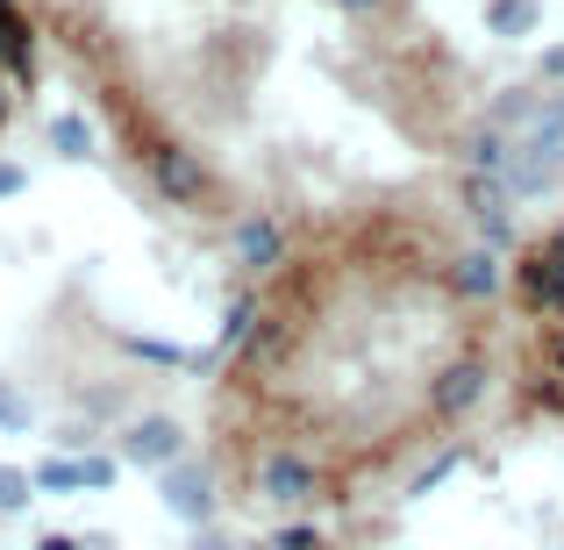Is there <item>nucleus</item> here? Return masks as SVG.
Listing matches in <instances>:
<instances>
[{
    "mask_svg": "<svg viewBox=\"0 0 564 550\" xmlns=\"http://www.w3.org/2000/svg\"><path fill=\"white\" fill-rule=\"evenodd\" d=\"M514 287H522V308H536V315H564V265L551 250H536V258H522V272H514Z\"/></svg>",
    "mask_w": 564,
    "mask_h": 550,
    "instance_id": "f257e3e1",
    "label": "nucleus"
},
{
    "mask_svg": "<svg viewBox=\"0 0 564 550\" xmlns=\"http://www.w3.org/2000/svg\"><path fill=\"white\" fill-rule=\"evenodd\" d=\"M165 508L180 515V522H207V515H215V486H207L200 465H172L165 472Z\"/></svg>",
    "mask_w": 564,
    "mask_h": 550,
    "instance_id": "f03ea898",
    "label": "nucleus"
},
{
    "mask_svg": "<svg viewBox=\"0 0 564 550\" xmlns=\"http://www.w3.org/2000/svg\"><path fill=\"white\" fill-rule=\"evenodd\" d=\"M151 180H158V186H165V193H172V201H186V207H200V201H207V193H215V186H207V172H200V165H193V158H186V151H151Z\"/></svg>",
    "mask_w": 564,
    "mask_h": 550,
    "instance_id": "7ed1b4c3",
    "label": "nucleus"
},
{
    "mask_svg": "<svg viewBox=\"0 0 564 550\" xmlns=\"http://www.w3.org/2000/svg\"><path fill=\"white\" fill-rule=\"evenodd\" d=\"M122 451L129 457H137V465H180V422H165V414H151V422H137V429H129V436H122Z\"/></svg>",
    "mask_w": 564,
    "mask_h": 550,
    "instance_id": "20e7f679",
    "label": "nucleus"
},
{
    "mask_svg": "<svg viewBox=\"0 0 564 550\" xmlns=\"http://www.w3.org/2000/svg\"><path fill=\"white\" fill-rule=\"evenodd\" d=\"M258 486L272 500H307V494H315V465H307V457H293V451H279V457H264Z\"/></svg>",
    "mask_w": 564,
    "mask_h": 550,
    "instance_id": "39448f33",
    "label": "nucleus"
},
{
    "mask_svg": "<svg viewBox=\"0 0 564 550\" xmlns=\"http://www.w3.org/2000/svg\"><path fill=\"white\" fill-rule=\"evenodd\" d=\"M108 479H115L108 457H86V465H72V457H51V465L36 472L43 494H79V486H108Z\"/></svg>",
    "mask_w": 564,
    "mask_h": 550,
    "instance_id": "423d86ee",
    "label": "nucleus"
},
{
    "mask_svg": "<svg viewBox=\"0 0 564 550\" xmlns=\"http://www.w3.org/2000/svg\"><path fill=\"white\" fill-rule=\"evenodd\" d=\"M465 207L479 215V229L494 236V244H508V201H500V186L486 180V172H471V180H465Z\"/></svg>",
    "mask_w": 564,
    "mask_h": 550,
    "instance_id": "0eeeda50",
    "label": "nucleus"
},
{
    "mask_svg": "<svg viewBox=\"0 0 564 550\" xmlns=\"http://www.w3.org/2000/svg\"><path fill=\"white\" fill-rule=\"evenodd\" d=\"M479 386H486V371L471 365V358H465V365H451V371L436 379V408H443V414H465L471 400H479Z\"/></svg>",
    "mask_w": 564,
    "mask_h": 550,
    "instance_id": "6e6552de",
    "label": "nucleus"
},
{
    "mask_svg": "<svg viewBox=\"0 0 564 550\" xmlns=\"http://www.w3.org/2000/svg\"><path fill=\"white\" fill-rule=\"evenodd\" d=\"M236 258H243L250 272L279 265V229H272V222H243V229H236Z\"/></svg>",
    "mask_w": 564,
    "mask_h": 550,
    "instance_id": "1a4fd4ad",
    "label": "nucleus"
},
{
    "mask_svg": "<svg viewBox=\"0 0 564 550\" xmlns=\"http://www.w3.org/2000/svg\"><path fill=\"white\" fill-rule=\"evenodd\" d=\"M0 72H8L14 86L29 79V36H22V22H14V8L0 14Z\"/></svg>",
    "mask_w": 564,
    "mask_h": 550,
    "instance_id": "9d476101",
    "label": "nucleus"
},
{
    "mask_svg": "<svg viewBox=\"0 0 564 550\" xmlns=\"http://www.w3.org/2000/svg\"><path fill=\"white\" fill-rule=\"evenodd\" d=\"M494 287H500V272H494V258H486V250L457 258V293H465V301H486Z\"/></svg>",
    "mask_w": 564,
    "mask_h": 550,
    "instance_id": "9b49d317",
    "label": "nucleus"
},
{
    "mask_svg": "<svg viewBox=\"0 0 564 550\" xmlns=\"http://www.w3.org/2000/svg\"><path fill=\"white\" fill-rule=\"evenodd\" d=\"M486 22H494L500 36H522V29H536V0H494Z\"/></svg>",
    "mask_w": 564,
    "mask_h": 550,
    "instance_id": "f8f14e48",
    "label": "nucleus"
},
{
    "mask_svg": "<svg viewBox=\"0 0 564 550\" xmlns=\"http://www.w3.org/2000/svg\"><path fill=\"white\" fill-rule=\"evenodd\" d=\"M51 143H57L65 158H86V143H94V137H86L79 122H57V129H51Z\"/></svg>",
    "mask_w": 564,
    "mask_h": 550,
    "instance_id": "ddd939ff",
    "label": "nucleus"
},
{
    "mask_svg": "<svg viewBox=\"0 0 564 550\" xmlns=\"http://www.w3.org/2000/svg\"><path fill=\"white\" fill-rule=\"evenodd\" d=\"M29 486H36V479H22V472H8V465H0V508H22V500H29Z\"/></svg>",
    "mask_w": 564,
    "mask_h": 550,
    "instance_id": "4468645a",
    "label": "nucleus"
},
{
    "mask_svg": "<svg viewBox=\"0 0 564 550\" xmlns=\"http://www.w3.org/2000/svg\"><path fill=\"white\" fill-rule=\"evenodd\" d=\"M272 550H329V543H322L315 529H279V537H272Z\"/></svg>",
    "mask_w": 564,
    "mask_h": 550,
    "instance_id": "2eb2a0df",
    "label": "nucleus"
},
{
    "mask_svg": "<svg viewBox=\"0 0 564 550\" xmlns=\"http://www.w3.org/2000/svg\"><path fill=\"white\" fill-rule=\"evenodd\" d=\"M243 336H250V301H236L229 322H221V344H243Z\"/></svg>",
    "mask_w": 564,
    "mask_h": 550,
    "instance_id": "dca6fc26",
    "label": "nucleus"
},
{
    "mask_svg": "<svg viewBox=\"0 0 564 550\" xmlns=\"http://www.w3.org/2000/svg\"><path fill=\"white\" fill-rule=\"evenodd\" d=\"M0 422H8V429H22V422H29V414H22V400H14V393H0Z\"/></svg>",
    "mask_w": 564,
    "mask_h": 550,
    "instance_id": "f3484780",
    "label": "nucleus"
},
{
    "mask_svg": "<svg viewBox=\"0 0 564 550\" xmlns=\"http://www.w3.org/2000/svg\"><path fill=\"white\" fill-rule=\"evenodd\" d=\"M551 371H557V379H564V322H557V330H551Z\"/></svg>",
    "mask_w": 564,
    "mask_h": 550,
    "instance_id": "a211bd4d",
    "label": "nucleus"
},
{
    "mask_svg": "<svg viewBox=\"0 0 564 550\" xmlns=\"http://www.w3.org/2000/svg\"><path fill=\"white\" fill-rule=\"evenodd\" d=\"M543 72H551V79L564 86V43H557V51H551V57H543Z\"/></svg>",
    "mask_w": 564,
    "mask_h": 550,
    "instance_id": "6ab92c4d",
    "label": "nucleus"
},
{
    "mask_svg": "<svg viewBox=\"0 0 564 550\" xmlns=\"http://www.w3.org/2000/svg\"><path fill=\"white\" fill-rule=\"evenodd\" d=\"M0 193H22V172L14 165H0Z\"/></svg>",
    "mask_w": 564,
    "mask_h": 550,
    "instance_id": "aec40b11",
    "label": "nucleus"
},
{
    "mask_svg": "<svg viewBox=\"0 0 564 550\" xmlns=\"http://www.w3.org/2000/svg\"><path fill=\"white\" fill-rule=\"evenodd\" d=\"M543 250H551V258L564 265V229H557V236H551V244H543Z\"/></svg>",
    "mask_w": 564,
    "mask_h": 550,
    "instance_id": "412c9836",
    "label": "nucleus"
},
{
    "mask_svg": "<svg viewBox=\"0 0 564 550\" xmlns=\"http://www.w3.org/2000/svg\"><path fill=\"white\" fill-rule=\"evenodd\" d=\"M8 108H14V86H0V122H8Z\"/></svg>",
    "mask_w": 564,
    "mask_h": 550,
    "instance_id": "4be33fe9",
    "label": "nucleus"
},
{
    "mask_svg": "<svg viewBox=\"0 0 564 550\" xmlns=\"http://www.w3.org/2000/svg\"><path fill=\"white\" fill-rule=\"evenodd\" d=\"M36 550H79V543H72V537H51V543H36Z\"/></svg>",
    "mask_w": 564,
    "mask_h": 550,
    "instance_id": "5701e85b",
    "label": "nucleus"
},
{
    "mask_svg": "<svg viewBox=\"0 0 564 550\" xmlns=\"http://www.w3.org/2000/svg\"><path fill=\"white\" fill-rule=\"evenodd\" d=\"M193 550H229V543H215V537H200V543H193Z\"/></svg>",
    "mask_w": 564,
    "mask_h": 550,
    "instance_id": "b1692460",
    "label": "nucleus"
},
{
    "mask_svg": "<svg viewBox=\"0 0 564 550\" xmlns=\"http://www.w3.org/2000/svg\"><path fill=\"white\" fill-rule=\"evenodd\" d=\"M344 8H358V14H365V8H372V0H344Z\"/></svg>",
    "mask_w": 564,
    "mask_h": 550,
    "instance_id": "393cba45",
    "label": "nucleus"
},
{
    "mask_svg": "<svg viewBox=\"0 0 564 550\" xmlns=\"http://www.w3.org/2000/svg\"><path fill=\"white\" fill-rule=\"evenodd\" d=\"M0 14H8V0H0Z\"/></svg>",
    "mask_w": 564,
    "mask_h": 550,
    "instance_id": "a878e982",
    "label": "nucleus"
}]
</instances>
